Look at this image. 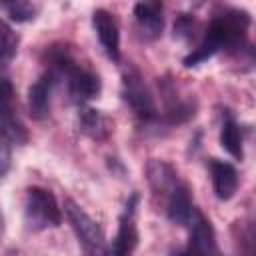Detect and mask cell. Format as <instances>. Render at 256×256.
<instances>
[{
	"instance_id": "6",
	"label": "cell",
	"mask_w": 256,
	"mask_h": 256,
	"mask_svg": "<svg viewBox=\"0 0 256 256\" xmlns=\"http://www.w3.org/2000/svg\"><path fill=\"white\" fill-rule=\"evenodd\" d=\"M92 26L96 30V36L106 52V56L114 62L120 60V32H118V24L114 20V16L106 10H96L92 14Z\"/></svg>"
},
{
	"instance_id": "13",
	"label": "cell",
	"mask_w": 256,
	"mask_h": 256,
	"mask_svg": "<svg viewBox=\"0 0 256 256\" xmlns=\"http://www.w3.org/2000/svg\"><path fill=\"white\" fill-rule=\"evenodd\" d=\"M80 126H82V132L88 134L90 138H96V140H102L108 136L110 132V122L106 116H102L98 110L94 108H86L82 110L80 114Z\"/></svg>"
},
{
	"instance_id": "5",
	"label": "cell",
	"mask_w": 256,
	"mask_h": 256,
	"mask_svg": "<svg viewBox=\"0 0 256 256\" xmlns=\"http://www.w3.org/2000/svg\"><path fill=\"white\" fill-rule=\"evenodd\" d=\"M122 96H124V102L130 106V110L134 112L136 118H140L144 122H150V120L156 118L154 98H152L150 90L146 88L138 70L130 68V70L124 72V76H122Z\"/></svg>"
},
{
	"instance_id": "9",
	"label": "cell",
	"mask_w": 256,
	"mask_h": 256,
	"mask_svg": "<svg viewBox=\"0 0 256 256\" xmlns=\"http://www.w3.org/2000/svg\"><path fill=\"white\" fill-rule=\"evenodd\" d=\"M210 170H212V186H214L216 196L220 200H230L236 194V188H238L236 168L228 162L212 158L210 160Z\"/></svg>"
},
{
	"instance_id": "18",
	"label": "cell",
	"mask_w": 256,
	"mask_h": 256,
	"mask_svg": "<svg viewBox=\"0 0 256 256\" xmlns=\"http://www.w3.org/2000/svg\"><path fill=\"white\" fill-rule=\"evenodd\" d=\"M192 20L190 18H186V16H182V18H178L176 20V24H174V34L176 36H190V30H192Z\"/></svg>"
},
{
	"instance_id": "16",
	"label": "cell",
	"mask_w": 256,
	"mask_h": 256,
	"mask_svg": "<svg viewBox=\"0 0 256 256\" xmlns=\"http://www.w3.org/2000/svg\"><path fill=\"white\" fill-rule=\"evenodd\" d=\"M4 10L10 16V20H14V22H28L36 16L38 6L30 4V2H8V4H4Z\"/></svg>"
},
{
	"instance_id": "10",
	"label": "cell",
	"mask_w": 256,
	"mask_h": 256,
	"mask_svg": "<svg viewBox=\"0 0 256 256\" xmlns=\"http://www.w3.org/2000/svg\"><path fill=\"white\" fill-rule=\"evenodd\" d=\"M194 206H192V200H190V192L186 188V184H178L166 198V214L168 218L174 222V224H180V226H188L190 220H192V214H194Z\"/></svg>"
},
{
	"instance_id": "8",
	"label": "cell",
	"mask_w": 256,
	"mask_h": 256,
	"mask_svg": "<svg viewBox=\"0 0 256 256\" xmlns=\"http://www.w3.org/2000/svg\"><path fill=\"white\" fill-rule=\"evenodd\" d=\"M134 16L138 30L146 40H154L160 36L164 28V16H162V6L158 2H140L134 6Z\"/></svg>"
},
{
	"instance_id": "19",
	"label": "cell",
	"mask_w": 256,
	"mask_h": 256,
	"mask_svg": "<svg viewBox=\"0 0 256 256\" xmlns=\"http://www.w3.org/2000/svg\"><path fill=\"white\" fill-rule=\"evenodd\" d=\"M8 166H10V142L2 138V176L8 172Z\"/></svg>"
},
{
	"instance_id": "4",
	"label": "cell",
	"mask_w": 256,
	"mask_h": 256,
	"mask_svg": "<svg viewBox=\"0 0 256 256\" xmlns=\"http://www.w3.org/2000/svg\"><path fill=\"white\" fill-rule=\"evenodd\" d=\"M250 18L244 10L238 8H226L222 14L214 16L212 22L208 24V34H212L220 46H228V48H236L242 44L244 34L248 30Z\"/></svg>"
},
{
	"instance_id": "15",
	"label": "cell",
	"mask_w": 256,
	"mask_h": 256,
	"mask_svg": "<svg viewBox=\"0 0 256 256\" xmlns=\"http://www.w3.org/2000/svg\"><path fill=\"white\" fill-rule=\"evenodd\" d=\"M220 144L222 148L236 160H242L244 152H242V136L238 130V124L232 118H226L220 130Z\"/></svg>"
},
{
	"instance_id": "3",
	"label": "cell",
	"mask_w": 256,
	"mask_h": 256,
	"mask_svg": "<svg viewBox=\"0 0 256 256\" xmlns=\"http://www.w3.org/2000/svg\"><path fill=\"white\" fill-rule=\"evenodd\" d=\"M54 66L64 74L66 82H68V92L76 102H84L94 98L100 92V80L96 74H92L90 70L78 66L72 58H68L64 52L54 54L52 58Z\"/></svg>"
},
{
	"instance_id": "7",
	"label": "cell",
	"mask_w": 256,
	"mask_h": 256,
	"mask_svg": "<svg viewBox=\"0 0 256 256\" xmlns=\"http://www.w3.org/2000/svg\"><path fill=\"white\" fill-rule=\"evenodd\" d=\"M134 204H136V196H132V200L126 204L124 214L120 216V226H118V234L112 242L110 256H128L136 248L138 232H136V224H134Z\"/></svg>"
},
{
	"instance_id": "20",
	"label": "cell",
	"mask_w": 256,
	"mask_h": 256,
	"mask_svg": "<svg viewBox=\"0 0 256 256\" xmlns=\"http://www.w3.org/2000/svg\"><path fill=\"white\" fill-rule=\"evenodd\" d=\"M4 256H20V252H16V250H10V252H6Z\"/></svg>"
},
{
	"instance_id": "2",
	"label": "cell",
	"mask_w": 256,
	"mask_h": 256,
	"mask_svg": "<svg viewBox=\"0 0 256 256\" xmlns=\"http://www.w3.org/2000/svg\"><path fill=\"white\" fill-rule=\"evenodd\" d=\"M24 214H26V222L34 230L56 228L62 222V212L58 208L54 194L40 186H32L26 190Z\"/></svg>"
},
{
	"instance_id": "17",
	"label": "cell",
	"mask_w": 256,
	"mask_h": 256,
	"mask_svg": "<svg viewBox=\"0 0 256 256\" xmlns=\"http://www.w3.org/2000/svg\"><path fill=\"white\" fill-rule=\"evenodd\" d=\"M0 54H2V66H6L12 56L16 54V46H18V38L16 34L10 30L8 24H2L0 26Z\"/></svg>"
},
{
	"instance_id": "11",
	"label": "cell",
	"mask_w": 256,
	"mask_h": 256,
	"mask_svg": "<svg viewBox=\"0 0 256 256\" xmlns=\"http://www.w3.org/2000/svg\"><path fill=\"white\" fill-rule=\"evenodd\" d=\"M146 174H148V182H150L152 190L156 194H166V198L180 184L176 170L168 162H164V160H152V162H148Z\"/></svg>"
},
{
	"instance_id": "12",
	"label": "cell",
	"mask_w": 256,
	"mask_h": 256,
	"mask_svg": "<svg viewBox=\"0 0 256 256\" xmlns=\"http://www.w3.org/2000/svg\"><path fill=\"white\" fill-rule=\"evenodd\" d=\"M50 90H52V76L44 74L40 76L30 88H28V108L34 118H44L50 110Z\"/></svg>"
},
{
	"instance_id": "1",
	"label": "cell",
	"mask_w": 256,
	"mask_h": 256,
	"mask_svg": "<svg viewBox=\"0 0 256 256\" xmlns=\"http://www.w3.org/2000/svg\"><path fill=\"white\" fill-rule=\"evenodd\" d=\"M64 212L78 238L84 256H108L102 228L74 200H64Z\"/></svg>"
},
{
	"instance_id": "14",
	"label": "cell",
	"mask_w": 256,
	"mask_h": 256,
	"mask_svg": "<svg viewBox=\"0 0 256 256\" xmlns=\"http://www.w3.org/2000/svg\"><path fill=\"white\" fill-rule=\"evenodd\" d=\"M2 138H6L10 144H24L28 138L24 126L12 114L10 102H2Z\"/></svg>"
}]
</instances>
